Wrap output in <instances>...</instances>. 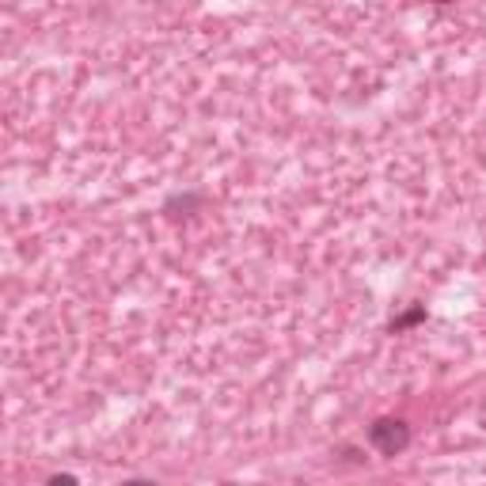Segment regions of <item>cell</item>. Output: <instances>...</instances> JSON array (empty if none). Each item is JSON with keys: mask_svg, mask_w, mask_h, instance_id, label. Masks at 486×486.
Masks as SVG:
<instances>
[{"mask_svg": "<svg viewBox=\"0 0 486 486\" xmlns=\"http://www.w3.org/2000/svg\"><path fill=\"white\" fill-rule=\"evenodd\" d=\"M369 441L376 444V452L399 456L411 444V429H407V422H399V418H376L369 426Z\"/></svg>", "mask_w": 486, "mask_h": 486, "instance_id": "1", "label": "cell"}, {"mask_svg": "<svg viewBox=\"0 0 486 486\" xmlns=\"http://www.w3.org/2000/svg\"><path fill=\"white\" fill-rule=\"evenodd\" d=\"M426 319V308H411L407 316H399L396 323H391V334H399V331H407V327H414V323H422Z\"/></svg>", "mask_w": 486, "mask_h": 486, "instance_id": "2", "label": "cell"}, {"mask_svg": "<svg viewBox=\"0 0 486 486\" xmlns=\"http://www.w3.org/2000/svg\"><path fill=\"white\" fill-rule=\"evenodd\" d=\"M434 4H452V0H434Z\"/></svg>", "mask_w": 486, "mask_h": 486, "instance_id": "3", "label": "cell"}]
</instances>
